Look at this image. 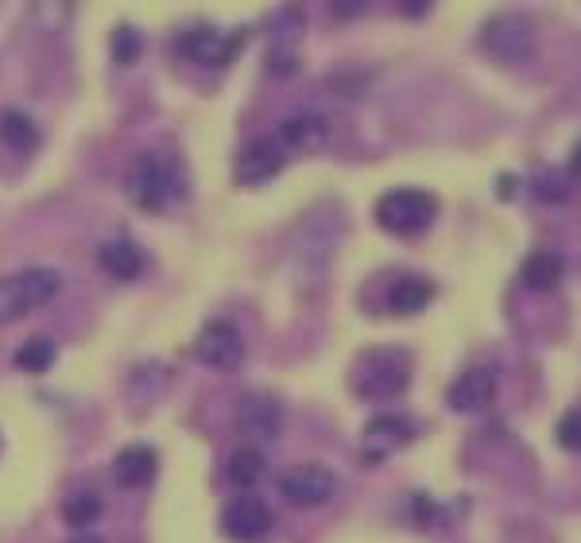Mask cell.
<instances>
[{
    "mask_svg": "<svg viewBox=\"0 0 581 543\" xmlns=\"http://www.w3.org/2000/svg\"><path fill=\"white\" fill-rule=\"evenodd\" d=\"M280 494L287 497L290 505H299V509H315V505H326L338 494V477L326 466H315V462L290 466L287 474L280 477Z\"/></svg>",
    "mask_w": 581,
    "mask_h": 543,
    "instance_id": "obj_9",
    "label": "cell"
},
{
    "mask_svg": "<svg viewBox=\"0 0 581 543\" xmlns=\"http://www.w3.org/2000/svg\"><path fill=\"white\" fill-rule=\"evenodd\" d=\"M570 176L581 179V140L573 144V151H570Z\"/></svg>",
    "mask_w": 581,
    "mask_h": 543,
    "instance_id": "obj_29",
    "label": "cell"
},
{
    "mask_svg": "<svg viewBox=\"0 0 581 543\" xmlns=\"http://www.w3.org/2000/svg\"><path fill=\"white\" fill-rule=\"evenodd\" d=\"M98 264L105 268L109 276L121 280V284H128V280H136L148 268V257H144V249L136 241H128V237H113V241H105L98 249Z\"/></svg>",
    "mask_w": 581,
    "mask_h": 543,
    "instance_id": "obj_15",
    "label": "cell"
},
{
    "mask_svg": "<svg viewBox=\"0 0 581 543\" xmlns=\"http://www.w3.org/2000/svg\"><path fill=\"white\" fill-rule=\"evenodd\" d=\"M264 474H267V462L257 446H244V451H237L225 462V477H229V485H237V489H252Z\"/></svg>",
    "mask_w": 581,
    "mask_h": 543,
    "instance_id": "obj_19",
    "label": "cell"
},
{
    "mask_svg": "<svg viewBox=\"0 0 581 543\" xmlns=\"http://www.w3.org/2000/svg\"><path fill=\"white\" fill-rule=\"evenodd\" d=\"M434 214H438V199L426 191H415V186H399V191H388L376 202V222L396 237H415L423 229H431Z\"/></svg>",
    "mask_w": 581,
    "mask_h": 543,
    "instance_id": "obj_4",
    "label": "cell"
},
{
    "mask_svg": "<svg viewBox=\"0 0 581 543\" xmlns=\"http://www.w3.org/2000/svg\"><path fill=\"white\" fill-rule=\"evenodd\" d=\"M365 4H333V16H361Z\"/></svg>",
    "mask_w": 581,
    "mask_h": 543,
    "instance_id": "obj_28",
    "label": "cell"
},
{
    "mask_svg": "<svg viewBox=\"0 0 581 543\" xmlns=\"http://www.w3.org/2000/svg\"><path fill=\"white\" fill-rule=\"evenodd\" d=\"M128 199L148 214L171 210L174 202L186 199V171L183 163L167 151H144L128 171Z\"/></svg>",
    "mask_w": 581,
    "mask_h": 543,
    "instance_id": "obj_1",
    "label": "cell"
},
{
    "mask_svg": "<svg viewBox=\"0 0 581 543\" xmlns=\"http://www.w3.org/2000/svg\"><path fill=\"white\" fill-rule=\"evenodd\" d=\"M403 12H407V16H426V12H431V4H403Z\"/></svg>",
    "mask_w": 581,
    "mask_h": 543,
    "instance_id": "obj_30",
    "label": "cell"
},
{
    "mask_svg": "<svg viewBox=\"0 0 581 543\" xmlns=\"http://www.w3.org/2000/svg\"><path fill=\"white\" fill-rule=\"evenodd\" d=\"M283 163H287V151L280 148L275 140H257L249 144V148L237 156V183L244 186H260L267 183V179H275L283 171Z\"/></svg>",
    "mask_w": 581,
    "mask_h": 543,
    "instance_id": "obj_13",
    "label": "cell"
},
{
    "mask_svg": "<svg viewBox=\"0 0 581 543\" xmlns=\"http://www.w3.org/2000/svg\"><path fill=\"white\" fill-rule=\"evenodd\" d=\"M411 439H415L411 419L376 416V419H368L365 431H361V451H365L368 462H380V459H388V454H396L399 446H407Z\"/></svg>",
    "mask_w": 581,
    "mask_h": 543,
    "instance_id": "obj_10",
    "label": "cell"
},
{
    "mask_svg": "<svg viewBox=\"0 0 581 543\" xmlns=\"http://www.w3.org/2000/svg\"><path fill=\"white\" fill-rule=\"evenodd\" d=\"M535 191H539V199H550V202L566 199V183H562V176H558V171H550V176H543L539 183H535Z\"/></svg>",
    "mask_w": 581,
    "mask_h": 543,
    "instance_id": "obj_26",
    "label": "cell"
},
{
    "mask_svg": "<svg viewBox=\"0 0 581 543\" xmlns=\"http://www.w3.org/2000/svg\"><path fill=\"white\" fill-rule=\"evenodd\" d=\"M562 276H566L562 257H558V252H550V249L532 252V257L523 260V268H520V284L532 287V292H547V287H555Z\"/></svg>",
    "mask_w": 581,
    "mask_h": 543,
    "instance_id": "obj_18",
    "label": "cell"
},
{
    "mask_svg": "<svg viewBox=\"0 0 581 543\" xmlns=\"http://www.w3.org/2000/svg\"><path fill=\"white\" fill-rule=\"evenodd\" d=\"M159 474V454L148 443H133L113 459V482L121 489H144Z\"/></svg>",
    "mask_w": 581,
    "mask_h": 543,
    "instance_id": "obj_14",
    "label": "cell"
},
{
    "mask_svg": "<svg viewBox=\"0 0 581 543\" xmlns=\"http://www.w3.org/2000/svg\"><path fill=\"white\" fill-rule=\"evenodd\" d=\"M62 287V276L55 268H24L16 276H0V326L20 323L35 307L50 303Z\"/></svg>",
    "mask_w": 581,
    "mask_h": 543,
    "instance_id": "obj_3",
    "label": "cell"
},
{
    "mask_svg": "<svg viewBox=\"0 0 581 543\" xmlns=\"http://www.w3.org/2000/svg\"><path fill=\"white\" fill-rule=\"evenodd\" d=\"M555 439H558V446H562V451H573V454L581 451V408H570L562 419H558Z\"/></svg>",
    "mask_w": 581,
    "mask_h": 543,
    "instance_id": "obj_24",
    "label": "cell"
},
{
    "mask_svg": "<svg viewBox=\"0 0 581 543\" xmlns=\"http://www.w3.org/2000/svg\"><path fill=\"white\" fill-rule=\"evenodd\" d=\"M492 396H497V373L492 369H465L454 385L446 388L449 411H462V416L489 408Z\"/></svg>",
    "mask_w": 581,
    "mask_h": 543,
    "instance_id": "obj_12",
    "label": "cell"
},
{
    "mask_svg": "<svg viewBox=\"0 0 581 543\" xmlns=\"http://www.w3.org/2000/svg\"><path fill=\"white\" fill-rule=\"evenodd\" d=\"M326 136H330V125H326V117H318V113H290L287 121L280 125V136H275V144H280L283 151H310L318 148V144H326Z\"/></svg>",
    "mask_w": 581,
    "mask_h": 543,
    "instance_id": "obj_16",
    "label": "cell"
},
{
    "mask_svg": "<svg viewBox=\"0 0 581 543\" xmlns=\"http://www.w3.org/2000/svg\"><path fill=\"white\" fill-rule=\"evenodd\" d=\"M237 427L252 439H260V443H272L283 431V404L267 393H249L237 404Z\"/></svg>",
    "mask_w": 581,
    "mask_h": 543,
    "instance_id": "obj_11",
    "label": "cell"
},
{
    "mask_svg": "<svg viewBox=\"0 0 581 543\" xmlns=\"http://www.w3.org/2000/svg\"><path fill=\"white\" fill-rule=\"evenodd\" d=\"M407 385H411V353L396 350V346L361 353L357 365H353V393L365 396V400L403 396Z\"/></svg>",
    "mask_w": 581,
    "mask_h": 543,
    "instance_id": "obj_2",
    "label": "cell"
},
{
    "mask_svg": "<svg viewBox=\"0 0 581 543\" xmlns=\"http://www.w3.org/2000/svg\"><path fill=\"white\" fill-rule=\"evenodd\" d=\"M70 543H105V540H98V535H75Z\"/></svg>",
    "mask_w": 581,
    "mask_h": 543,
    "instance_id": "obj_31",
    "label": "cell"
},
{
    "mask_svg": "<svg viewBox=\"0 0 581 543\" xmlns=\"http://www.w3.org/2000/svg\"><path fill=\"white\" fill-rule=\"evenodd\" d=\"M140 50H144V39H140L136 27H128V24L116 27L113 32V59L121 63V67H128V63L140 59Z\"/></svg>",
    "mask_w": 581,
    "mask_h": 543,
    "instance_id": "obj_23",
    "label": "cell"
},
{
    "mask_svg": "<svg viewBox=\"0 0 581 543\" xmlns=\"http://www.w3.org/2000/svg\"><path fill=\"white\" fill-rule=\"evenodd\" d=\"M101 512H105V501H101L93 489H82V494H70L67 501H62V520H67L70 528H90L101 520Z\"/></svg>",
    "mask_w": 581,
    "mask_h": 543,
    "instance_id": "obj_21",
    "label": "cell"
},
{
    "mask_svg": "<svg viewBox=\"0 0 581 543\" xmlns=\"http://www.w3.org/2000/svg\"><path fill=\"white\" fill-rule=\"evenodd\" d=\"M58 350L50 338H27L24 346L16 350V369H24V373H47L50 365H55Z\"/></svg>",
    "mask_w": 581,
    "mask_h": 543,
    "instance_id": "obj_22",
    "label": "cell"
},
{
    "mask_svg": "<svg viewBox=\"0 0 581 543\" xmlns=\"http://www.w3.org/2000/svg\"><path fill=\"white\" fill-rule=\"evenodd\" d=\"M481 47L497 63H527L535 55V27L523 16H492L481 32Z\"/></svg>",
    "mask_w": 581,
    "mask_h": 543,
    "instance_id": "obj_6",
    "label": "cell"
},
{
    "mask_svg": "<svg viewBox=\"0 0 581 543\" xmlns=\"http://www.w3.org/2000/svg\"><path fill=\"white\" fill-rule=\"evenodd\" d=\"M32 16L43 24V32H62L75 16V9L70 4H32Z\"/></svg>",
    "mask_w": 581,
    "mask_h": 543,
    "instance_id": "obj_25",
    "label": "cell"
},
{
    "mask_svg": "<svg viewBox=\"0 0 581 543\" xmlns=\"http://www.w3.org/2000/svg\"><path fill=\"white\" fill-rule=\"evenodd\" d=\"M244 35H225L217 32V27H186L183 35H179V55L191 63H198V67H229L232 59H237V50H241Z\"/></svg>",
    "mask_w": 581,
    "mask_h": 543,
    "instance_id": "obj_7",
    "label": "cell"
},
{
    "mask_svg": "<svg viewBox=\"0 0 581 543\" xmlns=\"http://www.w3.org/2000/svg\"><path fill=\"white\" fill-rule=\"evenodd\" d=\"M272 524H275V512L267 509V501H260V497H252V494L232 497V501L225 505V512H221L225 535H229V540H237V543L264 540V535L272 532Z\"/></svg>",
    "mask_w": 581,
    "mask_h": 543,
    "instance_id": "obj_8",
    "label": "cell"
},
{
    "mask_svg": "<svg viewBox=\"0 0 581 543\" xmlns=\"http://www.w3.org/2000/svg\"><path fill=\"white\" fill-rule=\"evenodd\" d=\"M434 299V284L423 276H399L396 284L388 287V310L399 318L407 315H419V310H426Z\"/></svg>",
    "mask_w": 581,
    "mask_h": 543,
    "instance_id": "obj_17",
    "label": "cell"
},
{
    "mask_svg": "<svg viewBox=\"0 0 581 543\" xmlns=\"http://www.w3.org/2000/svg\"><path fill=\"white\" fill-rule=\"evenodd\" d=\"M0 140L12 144L16 151H32L35 144H39V128H35V121L27 117V113H20V109H4V113H0Z\"/></svg>",
    "mask_w": 581,
    "mask_h": 543,
    "instance_id": "obj_20",
    "label": "cell"
},
{
    "mask_svg": "<svg viewBox=\"0 0 581 543\" xmlns=\"http://www.w3.org/2000/svg\"><path fill=\"white\" fill-rule=\"evenodd\" d=\"M191 350L202 365L221 369V373H232V369L244 365V338H241V330L232 323H225V318H209L198 330Z\"/></svg>",
    "mask_w": 581,
    "mask_h": 543,
    "instance_id": "obj_5",
    "label": "cell"
},
{
    "mask_svg": "<svg viewBox=\"0 0 581 543\" xmlns=\"http://www.w3.org/2000/svg\"><path fill=\"white\" fill-rule=\"evenodd\" d=\"M512 191H520V179L504 176V179H500V186H497V194H500V199H512Z\"/></svg>",
    "mask_w": 581,
    "mask_h": 543,
    "instance_id": "obj_27",
    "label": "cell"
}]
</instances>
